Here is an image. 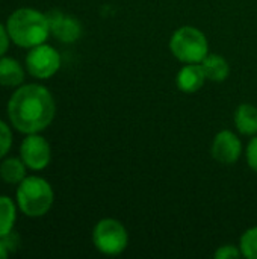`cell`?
Listing matches in <instances>:
<instances>
[{"mask_svg":"<svg viewBox=\"0 0 257 259\" xmlns=\"http://www.w3.org/2000/svg\"><path fill=\"white\" fill-rule=\"evenodd\" d=\"M56 115L53 94L39 83L18 87L8 102L11 124L21 134H39L47 129Z\"/></svg>","mask_w":257,"mask_h":259,"instance_id":"cell-1","label":"cell"},{"mask_svg":"<svg viewBox=\"0 0 257 259\" xmlns=\"http://www.w3.org/2000/svg\"><path fill=\"white\" fill-rule=\"evenodd\" d=\"M6 29L11 41L23 49L39 46L52 35L47 15L32 8H20L14 11L6 21Z\"/></svg>","mask_w":257,"mask_h":259,"instance_id":"cell-2","label":"cell"},{"mask_svg":"<svg viewBox=\"0 0 257 259\" xmlns=\"http://www.w3.org/2000/svg\"><path fill=\"white\" fill-rule=\"evenodd\" d=\"M17 206L27 217L45 215L55 202V191L48 181L39 176H26L15 193Z\"/></svg>","mask_w":257,"mask_h":259,"instance_id":"cell-3","label":"cell"},{"mask_svg":"<svg viewBox=\"0 0 257 259\" xmlns=\"http://www.w3.org/2000/svg\"><path fill=\"white\" fill-rule=\"evenodd\" d=\"M171 55L182 64H200L209 55L206 33L191 24L177 27L168 42Z\"/></svg>","mask_w":257,"mask_h":259,"instance_id":"cell-4","label":"cell"},{"mask_svg":"<svg viewBox=\"0 0 257 259\" xmlns=\"http://www.w3.org/2000/svg\"><path fill=\"white\" fill-rule=\"evenodd\" d=\"M92 244L106 256H118L129 246V232L126 226L112 217L98 220L92 228Z\"/></svg>","mask_w":257,"mask_h":259,"instance_id":"cell-5","label":"cell"},{"mask_svg":"<svg viewBox=\"0 0 257 259\" xmlns=\"http://www.w3.org/2000/svg\"><path fill=\"white\" fill-rule=\"evenodd\" d=\"M62 59L59 52L50 44H39L29 50L26 56V68L36 79H50L61 68Z\"/></svg>","mask_w":257,"mask_h":259,"instance_id":"cell-6","label":"cell"},{"mask_svg":"<svg viewBox=\"0 0 257 259\" xmlns=\"http://www.w3.org/2000/svg\"><path fill=\"white\" fill-rule=\"evenodd\" d=\"M20 158L24 161L27 168L41 171L47 168L52 161V147L48 141L39 134H29L21 141Z\"/></svg>","mask_w":257,"mask_h":259,"instance_id":"cell-7","label":"cell"},{"mask_svg":"<svg viewBox=\"0 0 257 259\" xmlns=\"http://www.w3.org/2000/svg\"><path fill=\"white\" fill-rule=\"evenodd\" d=\"M211 153L218 164L235 165L244 153V146L241 138L235 132H232L230 129H223L214 137Z\"/></svg>","mask_w":257,"mask_h":259,"instance_id":"cell-8","label":"cell"},{"mask_svg":"<svg viewBox=\"0 0 257 259\" xmlns=\"http://www.w3.org/2000/svg\"><path fill=\"white\" fill-rule=\"evenodd\" d=\"M47 21L50 26V33L64 44H73L82 36V23L74 17L64 14L62 11H48Z\"/></svg>","mask_w":257,"mask_h":259,"instance_id":"cell-9","label":"cell"},{"mask_svg":"<svg viewBox=\"0 0 257 259\" xmlns=\"http://www.w3.org/2000/svg\"><path fill=\"white\" fill-rule=\"evenodd\" d=\"M206 80L208 77L201 64H183L176 76V85L185 94H195L203 88Z\"/></svg>","mask_w":257,"mask_h":259,"instance_id":"cell-10","label":"cell"},{"mask_svg":"<svg viewBox=\"0 0 257 259\" xmlns=\"http://www.w3.org/2000/svg\"><path fill=\"white\" fill-rule=\"evenodd\" d=\"M233 121L236 131L244 137L257 135V106L251 103H241L235 114Z\"/></svg>","mask_w":257,"mask_h":259,"instance_id":"cell-11","label":"cell"},{"mask_svg":"<svg viewBox=\"0 0 257 259\" xmlns=\"http://www.w3.org/2000/svg\"><path fill=\"white\" fill-rule=\"evenodd\" d=\"M201 67L204 70V74L208 80L211 82H224L230 76V64L229 61L218 55V53H209L201 62Z\"/></svg>","mask_w":257,"mask_h":259,"instance_id":"cell-12","label":"cell"},{"mask_svg":"<svg viewBox=\"0 0 257 259\" xmlns=\"http://www.w3.org/2000/svg\"><path fill=\"white\" fill-rule=\"evenodd\" d=\"M24 80V70L21 64L9 56H0V85L20 87Z\"/></svg>","mask_w":257,"mask_h":259,"instance_id":"cell-13","label":"cell"},{"mask_svg":"<svg viewBox=\"0 0 257 259\" xmlns=\"http://www.w3.org/2000/svg\"><path fill=\"white\" fill-rule=\"evenodd\" d=\"M27 165L21 158H3L0 162V178L3 182L18 185L26 178Z\"/></svg>","mask_w":257,"mask_h":259,"instance_id":"cell-14","label":"cell"},{"mask_svg":"<svg viewBox=\"0 0 257 259\" xmlns=\"http://www.w3.org/2000/svg\"><path fill=\"white\" fill-rule=\"evenodd\" d=\"M17 220V206L8 196H0V238L8 237L14 231Z\"/></svg>","mask_w":257,"mask_h":259,"instance_id":"cell-15","label":"cell"},{"mask_svg":"<svg viewBox=\"0 0 257 259\" xmlns=\"http://www.w3.org/2000/svg\"><path fill=\"white\" fill-rule=\"evenodd\" d=\"M238 246H239L244 258L257 259V226L248 228L241 235Z\"/></svg>","mask_w":257,"mask_h":259,"instance_id":"cell-16","label":"cell"},{"mask_svg":"<svg viewBox=\"0 0 257 259\" xmlns=\"http://www.w3.org/2000/svg\"><path fill=\"white\" fill-rule=\"evenodd\" d=\"M12 132L11 127L0 120V159H3L12 147Z\"/></svg>","mask_w":257,"mask_h":259,"instance_id":"cell-17","label":"cell"},{"mask_svg":"<svg viewBox=\"0 0 257 259\" xmlns=\"http://www.w3.org/2000/svg\"><path fill=\"white\" fill-rule=\"evenodd\" d=\"M242 256L239 246L235 244H223L220 247H217V250L214 252V258L215 259H238Z\"/></svg>","mask_w":257,"mask_h":259,"instance_id":"cell-18","label":"cell"},{"mask_svg":"<svg viewBox=\"0 0 257 259\" xmlns=\"http://www.w3.org/2000/svg\"><path fill=\"white\" fill-rule=\"evenodd\" d=\"M245 161L248 167L257 175V135L251 137V140L245 147Z\"/></svg>","mask_w":257,"mask_h":259,"instance_id":"cell-19","label":"cell"},{"mask_svg":"<svg viewBox=\"0 0 257 259\" xmlns=\"http://www.w3.org/2000/svg\"><path fill=\"white\" fill-rule=\"evenodd\" d=\"M12 235L14 234H9L8 237L0 238V259L8 258L11 255V252L15 250V243L11 241L12 240Z\"/></svg>","mask_w":257,"mask_h":259,"instance_id":"cell-20","label":"cell"},{"mask_svg":"<svg viewBox=\"0 0 257 259\" xmlns=\"http://www.w3.org/2000/svg\"><path fill=\"white\" fill-rule=\"evenodd\" d=\"M9 41H11V38H9L8 29H6V26H3L0 23V56H5V53L8 52Z\"/></svg>","mask_w":257,"mask_h":259,"instance_id":"cell-21","label":"cell"}]
</instances>
